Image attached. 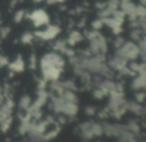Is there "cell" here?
Segmentation results:
<instances>
[{
	"instance_id": "obj_1",
	"label": "cell",
	"mask_w": 146,
	"mask_h": 142,
	"mask_svg": "<svg viewBox=\"0 0 146 142\" xmlns=\"http://www.w3.org/2000/svg\"><path fill=\"white\" fill-rule=\"evenodd\" d=\"M31 17H32L33 22L37 25H43L48 21V17H47L46 13L42 10L33 12L32 14H31Z\"/></svg>"
}]
</instances>
